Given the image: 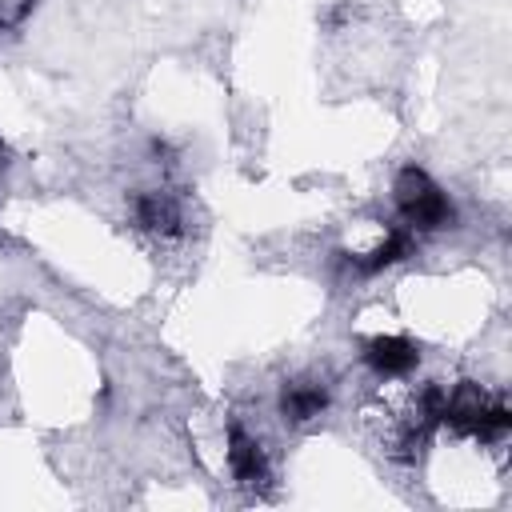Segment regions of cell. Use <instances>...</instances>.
<instances>
[{
  "label": "cell",
  "mask_w": 512,
  "mask_h": 512,
  "mask_svg": "<svg viewBox=\"0 0 512 512\" xmlns=\"http://www.w3.org/2000/svg\"><path fill=\"white\" fill-rule=\"evenodd\" d=\"M36 0H0V32H16L32 16Z\"/></svg>",
  "instance_id": "obj_7"
},
{
  "label": "cell",
  "mask_w": 512,
  "mask_h": 512,
  "mask_svg": "<svg viewBox=\"0 0 512 512\" xmlns=\"http://www.w3.org/2000/svg\"><path fill=\"white\" fill-rule=\"evenodd\" d=\"M412 252H416V232H408V228H388L384 240L372 244L368 252H352V256H348V252H336V256H344V264H348L356 276H376V272H384V268L408 260Z\"/></svg>",
  "instance_id": "obj_5"
},
{
  "label": "cell",
  "mask_w": 512,
  "mask_h": 512,
  "mask_svg": "<svg viewBox=\"0 0 512 512\" xmlns=\"http://www.w3.org/2000/svg\"><path fill=\"white\" fill-rule=\"evenodd\" d=\"M132 220L136 228L152 232V236H180L184 232V208L172 192L164 188H148V192H136L132 196Z\"/></svg>",
  "instance_id": "obj_4"
},
{
  "label": "cell",
  "mask_w": 512,
  "mask_h": 512,
  "mask_svg": "<svg viewBox=\"0 0 512 512\" xmlns=\"http://www.w3.org/2000/svg\"><path fill=\"white\" fill-rule=\"evenodd\" d=\"M276 408H280V416H284L288 424H308V420L324 416V408H328V384L316 380V376L284 380Z\"/></svg>",
  "instance_id": "obj_6"
},
{
  "label": "cell",
  "mask_w": 512,
  "mask_h": 512,
  "mask_svg": "<svg viewBox=\"0 0 512 512\" xmlns=\"http://www.w3.org/2000/svg\"><path fill=\"white\" fill-rule=\"evenodd\" d=\"M4 160H8V144H4V136H0V168H4Z\"/></svg>",
  "instance_id": "obj_8"
},
{
  "label": "cell",
  "mask_w": 512,
  "mask_h": 512,
  "mask_svg": "<svg viewBox=\"0 0 512 512\" xmlns=\"http://www.w3.org/2000/svg\"><path fill=\"white\" fill-rule=\"evenodd\" d=\"M360 356H364V364L380 380H400V376H408L420 364V348L408 336H384V332L380 336H368L360 344Z\"/></svg>",
  "instance_id": "obj_3"
},
{
  "label": "cell",
  "mask_w": 512,
  "mask_h": 512,
  "mask_svg": "<svg viewBox=\"0 0 512 512\" xmlns=\"http://www.w3.org/2000/svg\"><path fill=\"white\" fill-rule=\"evenodd\" d=\"M392 200H396V212L408 232H440V228L456 224V208H452L448 192L420 164H404L396 172Z\"/></svg>",
  "instance_id": "obj_1"
},
{
  "label": "cell",
  "mask_w": 512,
  "mask_h": 512,
  "mask_svg": "<svg viewBox=\"0 0 512 512\" xmlns=\"http://www.w3.org/2000/svg\"><path fill=\"white\" fill-rule=\"evenodd\" d=\"M224 452H228V472L240 488L248 492H264L272 484V464H268V452L264 444L240 424V420H228V436H224Z\"/></svg>",
  "instance_id": "obj_2"
}]
</instances>
